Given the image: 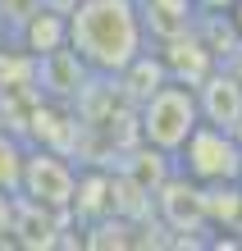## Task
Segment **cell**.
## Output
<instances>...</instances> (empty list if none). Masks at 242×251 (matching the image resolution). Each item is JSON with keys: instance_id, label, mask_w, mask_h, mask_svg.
I'll return each mask as SVG.
<instances>
[{"instance_id": "cell-1", "label": "cell", "mask_w": 242, "mask_h": 251, "mask_svg": "<svg viewBox=\"0 0 242 251\" xmlns=\"http://www.w3.org/2000/svg\"><path fill=\"white\" fill-rule=\"evenodd\" d=\"M142 0H73L69 5V46L87 60L92 73L119 78L146 50Z\"/></svg>"}, {"instance_id": "cell-2", "label": "cell", "mask_w": 242, "mask_h": 251, "mask_svg": "<svg viewBox=\"0 0 242 251\" xmlns=\"http://www.w3.org/2000/svg\"><path fill=\"white\" fill-rule=\"evenodd\" d=\"M196 124H201L196 87L192 82H178V78H169L160 92H151L137 105V137L146 146H156V151H164V155L183 151V142L196 132Z\"/></svg>"}, {"instance_id": "cell-3", "label": "cell", "mask_w": 242, "mask_h": 251, "mask_svg": "<svg viewBox=\"0 0 242 251\" xmlns=\"http://www.w3.org/2000/svg\"><path fill=\"white\" fill-rule=\"evenodd\" d=\"M178 174H188L192 183H238L242 178V142L233 128L219 124H196V132L183 142V151L174 155Z\"/></svg>"}, {"instance_id": "cell-4", "label": "cell", "mask_w": 242, "mask_h": 251, "mask_svg": "<svg viewBox=\"0 0 242 251\" xmlns=\"http://www.w3.org/2000/svg\"><path fill=\"white\" fill-rule=\"evenodd\" d=\"M78 174L69 165L64 151H51V146H32L27 151V165H23V197H32L41 205H55V210H69L73 205V192H78Z\"/></svg>"}, {"instance_id": "cell-5", "label": "cell", "mask_w": 242, "mask_h": 251, "mask_svg": "<svg viewBox=\"0 0 242 251\" xmlns=\"http://www.w3.org/2000/svg\"><path fill=\"white\" fill-rule=\"evenodd\" d=\"M92 78H96V73L87 69V60H82L73 46L41 55V96H46V100L78 105V96L87 92V82H92Z\"/></svg>"}, {"instance_id": "cell-6", "label": "cell", "mask_w": 242, "mask_h": 251, "mask_svg": "<svg viewBox=\"0 0 242 251\" xmlns=\"http://www.w3.org/2000/svg\"><path fill=\"white\" fill-rule=\"evenodd\" d=\"M69 210H55V205H41L32 197H23L19 192V201H14V242L19 247H64V224H69Z\"/></svg>"}, {"instance_id": "cell-7", "label": "cell", "mask_w": 242, "mask_h": 251, "mask_svg": "<svg viewBox=\"0 0 242 251\" xmlns=\"http://www.w3.org/2000/svg\"><path fill=\"white\" fill-rule=\"evenodd\" d=\"M196 100H201V119L206 124L238 128V119H242V78L229 64L210 69L206 78L196 82Z\"/></svg>"}, {"instance_id": "cell-8", "label": "cell", "mask_w": 242, "mask_h": 251, "mask_svg": "<svg viewBox=\"0 0 242 251\" xmlns=\"http://www.w3.org/2000/svg\"><path fill=\"white\" fill-rule=\"evenodd\" d=\"M156 205H160V215L169 219V228H178V233H188V228H201V224H206L201 183H192L188 174H169V178L156 187Z\"/></svg>"}, {"instance_id": "cell-9", "label": "cell", "mask_w": 242, "mask_h": 251, "mask_svg": "<svg viewBox=\"0 0 242 251\" xmlns=\"http://www.w3.org/2000/svg\"><path fill=\"white\" fill-rule=\"evenodd\" d=\"M69 215L78 219V224H96V219L105 215H114V174H105V169H82L78 174V192H73V205H69Z\"/></svg>"}, {"instance_id": "cell-10", "label": "cell", "mask_w": 242, "mask_h": 251, "mask_svg": "<svg viewBox=\"0 0 242 251\" xmlns=\"http://www.w3.org/2000/svg\"><path fill=\"white\" fill-rule=\"evenodd\" d=\"M23 46L32 55H51V50H64L69 46V9H55V5H41L23 19Z\"/></svg>"}, {"instance_id": "cell-11", "label": "cell", "mask_w": 242, "mask_h": 251, "mask_svg": "<svg viewBox=\"0 0 242 251\" xmlns=\"http://www.w3.org/2000/svg\"><path fill=\"white\" fill-rule=\"evenodd\" d=\"M196 9H201L196 0H142L146 27H151V37H156V41H169L178 32H192L196 19H201Z\"/></svg>"}, {"instance_id": "cell-12", "label": "cell", "mask_w": 242, "mask_h": 251, "mask_svg": "<svg viewBox=\"0 0 242 251\" xmlns=\"http://www.w3.org/2000/svg\"><path fill=\"white\" fill-rule=\"evenodd\" d=\"M169 82V64H164V55L156 50H142L137 60H133L124 73H119V87H124V96H128V105H142V100L151 92H160V87Z\"/></svg>"}, {"instance_id": "cell-13", "label": "cell", "mask_w": 242, "mask_h": 251, "mask_svg": "<svg viewBox=\"0 0 242 251\" xmlns=\"http://www.w3.org/2000/svg\"><path fill=\"white\" fill-rule=\"evenodd\" d=\"M23 165H27L23 137L0 124V187H5V192H19L23 187Z\"/></svg>"}, {"instance_id": "cell-14", "label": "cell", "mask_w": 242, "mask_h": 251, "mask_svg": "<svg viewBox=\"0 0 242 251\" xmlns=\"http://www.w3.org/2000/svg\"><path fill=\"white\" fill-rule=\"evenodd\" d=\"M14 201H19V192L0 187V247H19L14 242Z\"/></svg>"}, {"instance_id": "cell-15", "label": "cell", "mask_w": 242, "mask_h": 251, "mask_svg": "<svg viewBox=\"0 0 242 251\" xmlns=\"http://www.w3.org/2000/svg\"><path fill=\"white\" fill-rule=\"evenodd\" d=\"M201 9H215V14H224V9H233V0H196Z\"/></svg>"}, {"instance_id": "cell-16", "label": "cell", "mask_w": 242, "mask_h": 251, "mask_svg": "<svg viewBox=\"0 0 242 251\" xmlns=\"http://www.w3.org/2000/svg\"><path fill=\"white\" fill-rule=\"evenodd\" d=\"M229 19L238 23V32H242V0H233V9H229Z\"/></svg>"}, {"instance_id": "cell-17", "label": "cell", "mask_w": 242, "mask_h": 251, "mask_svg": "<svg viewBox=\"0 0 242 251\" xmlns=\"http://www.w3.org/2000/svg\"><path fill=\"white\" fill-rule=\"evenodd\" d=\"M229 69H233V73H238V78H242V46L233 50V60H229Z\"/></svg>"}, {"instance_id": "cell-18", "label": "cell", "mask_w": 242, "mask_h": 251, "mask_svg": "<svg viewBox=\"0 0 242 251\" xmlns=\"http://www.w3.org/2000/svg\"><path fill=\"white\" fill-rule=\"evenodd\" d=\"M0 19H5V0H0Z\"/></svg>"}, {"instance_id": "cell-19", "label": "cell", "mask_w": 242, "mask_h": 251, "mask_svg": "<svg viewBox=\"0 0 242 251\" xmlns=\"http://www.w3.org/2000/svg\"><path fill=\"white\" fill-rule=\"evenodd\" d=\"M0 124H5V110H0Z\"/></svg>"}]
</instances>
